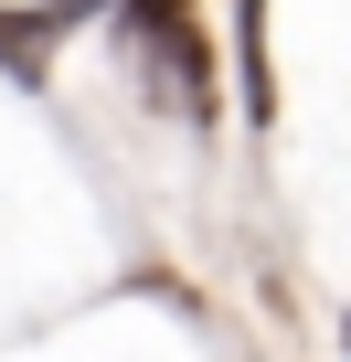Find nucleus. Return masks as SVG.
I'll list each match as a JSON object with an SVG mask.
<instances>
[{"instance_id":"nucleus-2","label":"nucleus","mask_w":351,"mask_h":362,"mask_svg":"<svg viewBox=\"0 0 351 362\" xmlns=\"http://www.w3.org/2000/svg\"><path fill=\"white\" fill-rule=\"evenodd\" d=\"M54 43H64V11H43V0H0V75H22V86H43L54 75Z\"/></svg>"},{"instance_id":"nucleus-4","label":"nucleus","mask_w":351,"mask_h":362,"mask_svg":"<svg viewBox=\"0 0 351 362\" xmlns=\"http://www.w3.org/2000/svg\"><path fill=\"white\" fill-rule=\"evenodd\" d=\"M43 11H64V22H96V11H117V0H43Z\"/></svg>"},{"instance_id":"nucleus-3","label":"nucleus","mask_w":351,"mask_h":362,"mask_svg":"<svg viewBox=\"0 0 351 362\" xmlns=\"http://www.w3.org/2000/svg\"><path fill=\"white\" fill-rule=\"evenodd\" d=\"M256 22H266V0H245V33H234V43H245V96H256V117H266V54H256Z\"/></svg>"},{"instance_id":"nucleus-1","label":"nucleus","mask_w":351,"mask_h":362,"mask_svg":"<svg viewBox=\"0 0 351 362\" xmlns=\"http://www.w3.org/2000/svg\"><path fill=\"white\" fill-rule=\"evenodd\" d=\"M107 22L128 33V54H138V75H149V96H160L170 117L213 128V43H203V22H192V0H117Z\"/></svg>"}]
</instances>
